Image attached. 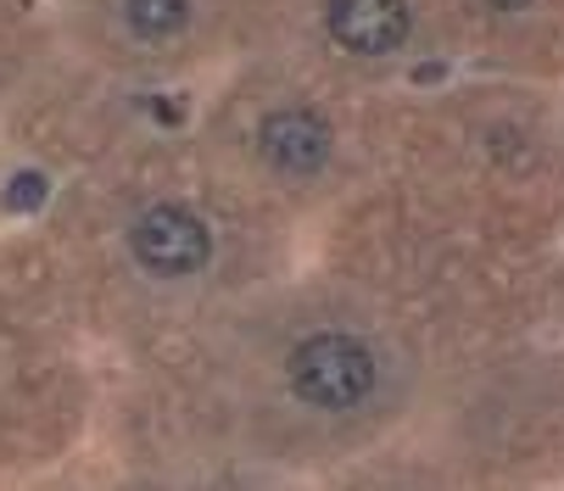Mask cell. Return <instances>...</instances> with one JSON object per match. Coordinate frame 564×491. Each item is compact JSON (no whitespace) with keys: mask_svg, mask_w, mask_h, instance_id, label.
Listing matches in <instances>:
<instances>
[{"mask_svg":"<svg viewBox=\"0 0 564 491\" xmlns=\"http://www.w3.org/2000/svg\"><path fill=\"white\" fill-rule=\"evenodd\" d=\"M123 18L140 40H174L191 23V0H123Z\"/></svg>","mask_w":564,"mask_h":491,"instance_id":"5","label":"cell"},{"mask_svg":"<svg viewBox=\"0 0 564 491\" xmlns=\"http://www.w3.org/2000/svg\"><path fill=\"white\" fill-rule=\"evenodd\" d=\"M487 7H498V12H525L531 0H487Z\"/></svg>","mask_w":564,"mask_h":491,"instance_id":"7","label":"cell"},{"mask_svg":"<svg viewBox=\"0 0 564 491\" xmlns=\"http://www.w3.org/2000/svg\"><path fill=\"white\" fill-rule=\"evenodd\" d=\"M375 352L358 341V336H341V330H325V336H307L296 352H291V391L313 407H358L369 391H375Z\"/></svg>","mask_w":564,"mask_h":491,"instance_id":"1","label":"cell"},{"mask_svg":"<svg viewBox=\"0 0 564 491\" xmlns=\"http://www.w3.org/2000/svg\"><path fill=\"white\" fill-rule=\"evenodd\" d=\"M258 145L280 174H318L325 156H330V129H325V118H313L302 107H285V112L263 118Z\"/></svg>","mask_w":564,"mask_h":491,"instance_id":"4","label":"cell"},{"mask_svg":"<svg viewBox=\"0 0 564 491\" xmlns=\"http://www.w3.org/2000/svg\"><path fill=\"white\" fill-rule=\"evenodd\" d=\"M129 246H134V258H140L151 274H169V280L196 274V269H207V258H213L207 223H202L191 207H174V201L140 212L134 229H129Z\"/></svg>","mask_w":564,"mask_h":491,"instance_id":"2","label":"cell"},{"mask_svg":"<svg viewBox=\"0 0 564 491\" xmlns=\"http://www.w3.org/2000/svg\"><path fill=\"white\" fill-rule=\"evenodd\" d=\"M12 201H18V207H23V201H40V179H18V196H12Z\"/></svg>","mask_w":564,"mask_h":491,"instance_id":"6","label":"cell"},{"mask_svg":"<svg viewBox=\"0 0 564 491\" xmlns=\"http://www.w3.org/2000/svg\"><path fill=\"white\" fill-rule=\"evenodd\" d=\"M330 34L358 56H386L409 40V0H330Z\"/></svg>","mask_w":564,"mask_h":491,"instance_id":"3","label":"cell"}]
</instances>
